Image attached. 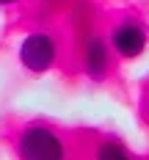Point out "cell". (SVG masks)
Returning a JSON list of instances; mask_svg holds the SVG:
<instances>
[{
	"instance_id": "6da1fadb",
	"label": "cell",
	"mask_w": 149,
	"mask_h": 160,
	"mask_svg": "<svg viewBox=\"0 0 149 160\" xmlns=\"http://www.w3.org/2000/svg\"><path fill=\"white\" fill-rule=\"evenodd\" d=\"M19 160H66L64 138L47 124H28L17 138Z\"/></svg>"
},
{
	"instance_id": "7a4b0ae2",
	"label": "cell",
	"mask_w": 149,
	"mask_h": 160,
	"mask_svg": "<svg viewBox=\"0 0 149 160\" xmlns=\"http://www.w3.org/2000/svg\"><path fill=\"white\" fill-rule=\"evenodd\" d=\"M55 55H58V47L50 33H28L19 47V61L31 72H47L55 64Z\"/></svg>"
},
{
	"instance_id": "3957f363",
	"label": "cell",
	"mask_w": 149,
	"mask_h": 160,
	"mask_svg": "<svg viewBox=\"0 0 149 160\" xmlns=\"http://www.w3.org/2000/svg\"><path fill=\"white\" fill-rule=\"evenodd\" d=\"M111 44L122 58H138L147 47V31L138 22H122L111 33Z\"/></svg>"
},
{
	"instance_id": "277c9868",
	"label": "cell",
	"mask_w": 149,
	"mask_h": 160,
	"mask_svg": "<svg viewBox=\"0 0 149 160\" xmlns=\"http://www.w3.org/2000/svg\"><path fill=\"white\" fill-rule=\"evenodd\" d=\"M83 64H86V72H88L91 78H102V75L108 72V66H111V52H108V47H105L102 39H91V42H88Z\"/></svg>"
},
{
	"instance_id": "5b68a950",
	"label": "cell",
	"mask_w": 149,
	"mask_h": 160,
	"mask_svg": "<svg viewBox=\"0 0 149 160\" xmlns=\"http://www.w3.org/2000/svg\"><path fill=\"white\" fill-rule=\"evenodd\" d=\"M97 160H132L127 152H124V146L116 144V141H102L97 146Z\"/></svg>"
},
{
	"instance_id": "8992f818",
	"label": "cell",
	"mask_w": 149,
	"mask_h": 160,
	"mask_svg": "<svg viewBox=\"0 0 149 160\" xmlns=\"http://www.w3.org/2000/svg\"><path fill=\"white\" fill-rule=\"evenodd\" d=\"M8 3H17V0H0V6H8Z\"/></svg>"
}]
</instances>
